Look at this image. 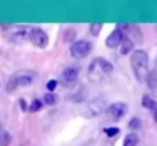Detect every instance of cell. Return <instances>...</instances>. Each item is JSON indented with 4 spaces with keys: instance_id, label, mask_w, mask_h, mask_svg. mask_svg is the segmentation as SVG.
Segmentation results:
<instances>
[{
    "instance_id": "1",
    "label": "cell",
    "mask_w": 157,
    "mask_h": 146,
    "mask_svg": "<svg viewBox=\"0 0 157 146\" xmlns=\"http://www.w3.org/2000/svg\"><path fill=\"white\" fill-rule=\"evenodd\" d=\"M130 62H131V69H133V73H134V78L139 81V82H144L147 81V76L150 73V56L145 50H134L131 53V58H130Z\"/></svg>"
},
{
    "instance_id": "2",
    "label": "cell",
    "mask_w": 157,
    "mask_h": 146,
    "mask_svg": "<svg viewBox=\"0 0 157 146\" xmlns=\"http://www.w3.org/2000/svg\"><path fill=\"white\" fill-rule=\"evenodd\" d=\"M113 73V64L108 62L105 58H95L89 67V79L93 82L101 81Z\"/></svg>"
},
{
    "instance_id": "3",
    "label": "cell",
    "mask_w": 157,
    "mask_h": 146,
    "mask_svg": "<svg viewBox=\"0 0 157 146\" xmlns=\"http://www.w3.org/2000/svg\"><path fill=\"white\" fill-rule=\"evenodd\" d=\"M34 78H35L34 72H18V73L12 75L8 79V82H6V92L8 93H12V92H15L20 87H29L32 84Z\"/></svg>"
},
{
    "instance_id": "4",
    "label": "cell",
    "mask_w": 157,
    "mask_h": 146,
    "mask_svg": "<svg viewBox=\"0 0 157 146\" xmlns=\"http://www.w3.org/2000/svg\"><path fill=\"white\" fill-rule=\"evenodd\" d=\"M92 43L87 41V40H79V41H75L72 46H70V55L75 58V59H82L86 58L90 52H92Z\"/></svg>"
},
{
    "instance_id": "5",
    "label": "cell",
    "mask_w": 157,
    "mask_h": 146,
    "mask_svg": "<svg viewBox=\"0 0 157 146\" xmlns=\"http://www.w3.org/2000/svg\"><path fill=\"white\" fill-rule=\"evenodd\" d=\"M29 41L38 49H44L49 43V37L48 34L40 29V28H31L29 29Z\"/></svg>"
},
{
    "instance_id": "6",
    "label": "cell",
    "mask_w": 157,
    "mask_h": 146,
    "mask_svg": "<svg viewBox=\"0 0 157 146\" xmlns=\"http://www.w3.org/2000/svg\"><path fill=\"white\" fill-rule=\"evenodd\" d=\"M127 111H128V105L124 103V102H114L110 107H107V110H105L107 116L113 120H117V119L124 117L127 114Z\"/></svg>"
},
{
    "instance_id": "7",
    "label": "cell",
    "mask_w": 157,
    "mask_h": 146,
    "mask_svg": "<svg viewBox=\"0 0 157 146\" xmlns=\"http://www.w3.org/2000/svg\"><path fill=\"white\" fill-rule=\"evenodd\" d=\"M78 75H79V67L78 66H69L63 70L61 73V81L63 84L66 85H72L76 79H78Z\"/></svg>"
},
{
    "instance_id": "8",
    "label": "cell",
    "mask_w": 157,
    "mask_h": 146,
    "mask_svg": "<svg viewBox=\"0 0 157 146\" xmlns=\"http://www.w3.org/2000/svg\"><path fill=\"white\" fill-rule=\"evenodd\" d=\"M124 32L119 29V28H116L108 37H107V40H105V44H107V47L110 49H114L117 47V46H121V43H122V40H124Z\"/></svg>"
},
{
    "instance_id": "9",
    "label": "cell",
    "mask_w": 157,
    "mask_h": 146,
    "mask_svg": "<svg viewBox=\"0 0 157 146\" xmlns=\"http://www.w3.org/2000/svg\"><path fill=\"white\" fill-rule=\"evenodd\" d=\"M133 49H134L133 40H130L128 37H124V40L121 43V53L122 55H128L130 52H133Z\"/></svg>"
},
{
    "instance_id": "10",
    "label": "cell",
    "mask_w": 157,
    "mask_h": 146,
    "mask_svg": "<svg viewBox=\"0 0 157 146\" xmlns=\"http://www.w3.org/2000/svg\"><path fill=\"white\" fill-rule=\"evenodd\" d=\"M147 84H148V88L157 95V72H150L148 76H147Z\"/></svg>"
},
{
    "instance_id": "11",
    "label": "cell",
    "mask_w": 157,
    "mask_h": 146,
    "mask_svg": "<svg viewBox=\"0 0 157 146\" xmlns=\"http://www.w3.org/2000/svg\"><path fill=\"white\" fill-rule=\"evenodd\" d=\"M11 143V136L9 133L3 128L2 122H0V146H8Z\"/></svg>"
},
{
    "instance_id": "12",
    "label": "cell",
    "mask_w": 157,
    "mask_h": 146,
    "mask_svg": "<svg viewBox=\"0 0 157 146\" xmlns=\"http://www.w3.org/2000/svg\"><path fill=\"white\" fill-rule=\"evenodd\" d=\"M142 105H144L145 108L151 110V111H154V110L157 108V102L153 99V97L148 96V95H145V96L142 97Z\"/></svg>"
},
{
    "instance_id": "13",
    "label": "cell",
    "mask_w": 157,
    "mask_h": 146,
    "mask_svg": "<svg viewBox=\"0 0 157 146\" xmlns=\"http://www.w3.org/2000/svg\"><path fill=\"white\" fill-rule=\"evenodd\" d=\"M137 143H139L137 134H128V136L124 139V146H136Z\"/></svg>"
},
{
    "instance_id": "14",
    "label": "cell",
    "mask_w": 157,
    "mask_h": 146,
    "mask_svg": "<svg viewBox=\"0 0 157 146\" xmlns=\"http://www.w3.org/2000/svg\"><path fill=\"white\" fill-rule=\"evenodd\" d=\"M41 105H43V102H41V100H38V99H34V100H32V103L29 105V111L35 113V111L41 110Z\"/></svg>"
},
{
    "instance_id": "15",
    "label": "cell",
    "mask_w": 157,
    "mask_h": 146,
    "mask_svg": "<svg viewBox=\"0 0 157 146\" xmlns=\"http://www.w3.org/2000/svg\"><path fill=\"white\" fill-rule=\"evenodd\" d=\"M119 131H121V129H119L117 126H111V128H105L104 129V133L108 136V137H114V136H117Z\"/></svg>"
},
{
    "instance_id": "16",
    "label": "cell",
    "mask_w": 157,
    "mask_h": 146,
    "mask_svg": "<svg viewBox=\"0 0 157 146\" xmlns=\"http://www.w3.org/2000/svg\"><path fill=\"white\" fill-rule=\"evenodd\" d=\"M101 29H102V24H101V23H93V24H90V32H92V35H99Z\"/></svg>"
},
{
    "instance_id": "17",
    "label": "cell",
    "mask_w": 157,
    "mask_h": 146,
    "mask_svg": "<svg viewBox=\"0 0 157 146\" xmlns=\"http://www.w3.org/2000/svg\"><path fill=\"white\" fill-rule=\"evenodd\" d=\"M44 102H46L48 105H55V103H56V96H55L53 93H46V95H44Z\"/></svg>"
},
{
    "instance_id": "18",
    "label": "cell",
    "mask_w": 157,
    "mask_h": 146,
    "mask_svg": "<svg viewBox=\"0 0 157 146\" xmlns=\"http://www.w3.org/2000/svg\"><path fill=\"white\" fill-rule=\"evenodd\" d=\"M140 119L139 117H133L131 120H130V128L131 129H137V128H140Z\"/></svg>"
},
{
    "instance_id": "19",
    "label": "cell",
    "mask_w": 157,
    "mask_h": 146,
    "mask_svg": "<svg viewBox=\"0 0 157 146\" xmlns=\"http://www.w3.org/2000/svg\"><path fill=\"white\" fill-rule=\"evenodd\" d=\"M56 84H58V82H56L55 79H52V81H48V82H46V88L49 90V93H52L53 90L56 88Z\"/></svg>"
},
{
    "instance_id": "20",
    "label": "cell",
    "mask_w": 157,
    "mask_h": 146,
    "mask_svg": "<svg viewBox=\"0 0 157 146\" xmlns=\"http://www.w3.org/2000/svg\"><path fill=\"white\" fill-rule=\"evenodd\" d=\"M20 105L23 107V110H26V103H25V100H20Z\"/></svg>"
},
{
    "instance_id": "21",
    "label": "cell",
    "mask_w": 157,
    "mask_h": 146,
    "mask_svg": "<svg viewBox=\"0 0 157 146\" xmlns=\"http://www.w3.org/2000/svg\"><path fill=\"white\" fill-rule=\"evenodd\" d=\"M153 113H154V119H156V122H157V108L153 111Z\"/></svg>"
}]
</instances>
